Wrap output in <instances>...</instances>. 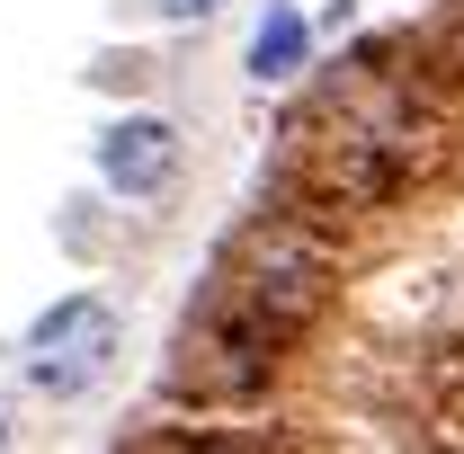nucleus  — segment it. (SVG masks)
Here are the masks:
<instances>
[{"instance_id":"f257e3e1","label":"nucleus","mask_w":464,"mask_h":454,"mask_svg":"<svg viewBox=\"0 0 464 454\" xmlns=\"http://www.w3.org/2000/svg\"><path fill=\"white\" fill-rule=\"evenodd\" d=\"M322 303H331L322 214H259L224 250V268H215L188 339H179V383L197 401H250L277 374V356L313 330Z\"/></svg>"},{"instance_id":"f03ea898","label":"nucleus","mask_w":464,"mask_h":454,"mask_svg":"<svg viewBox=\"0 0 464 454\" xmlns=\"http://www.w3.org/2000/svg\"><path fill=\"white\" fill-rule=\"evenodd\" d=\"M447 161V90L429 71H393V45H357L348 80L295 125V196L340 223L411 196Z\"/></svg>"},{"instance_id":"7ed1b4c3","label":"nucleus","mask_w":464,"mask_h":454,"mask_svg":"<svg viewBox=\"0 0 464 454\" xmlns=\"http://www.w3.org/2000/svg\"><path fill=\"white\" fill-rule=\"evenodd\" d=\"M116 312L99 303V294H63L54 312L27 330V383L36 393H54V401H72V393H90L99 374L116 365Z\"/></svg>"},{"instance_id":"20e7f679","label":"nucleus","mask_w":464,"mask_h":454,"mask_svg":"<svg viewBox=\"0 0 464 454\" xmlns=\"http://www.w3.org/2000/svg\"><path fill=\"white\" fill-rule=\"evenodd\" d=\"M99 178H108L116 196H161L179 178V125H161V116H116L108 134H99Z\"/></svg>"},{"instance_id":"39448f33","label":"nucleus","mask_w":464,"mask_h":454,"mask_svg":"<svg viewBox=\"0 0 464 454\" xmlns=\"http://www.w3.org/2000/svg\"><path fill=\"white\" fill-rule=\"evenodd\" d=\"M304 54H313V27H304V9H268L259 27H250V80H295L304 71Z\"/></svg>"},{"instance_id":"423d86ee","label":"nucleus","mask_w":464,"mask_h":454,"mask_svg":"<svg viewBox=\"0 0 464 454\" xmlns=\"http://www.w3.org/2000/svg\"><path fill=\"white\" fill-rule=\"evenodd\" d=\"M215 9H224V0H161V18H179V27H188V18H215Z\"/></svg>"},{"instance_id":"0eeeda50","label":"nucleus","mask_w":464,"mask_h":454,"mask_svg":"<svg viewBox=\"0 0 464 454\" xmlns=\"http://www.w3.org/2000/svg\"><path fill=\"white\" fill-rule=\"evenodd\" d=\"M0 437H9V428H0Z\"/></svg>"}]
</instances>
